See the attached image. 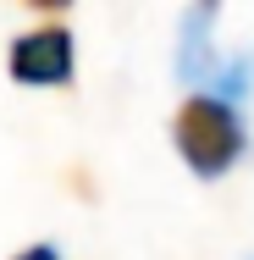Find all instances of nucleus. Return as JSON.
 I'll use <instances>...</instances> for the list:
<instances>
[{"instance_id":"4","label":"nucleus","mask_w":254,"mask_h":260,"mask_svg":"<svg viewBox=\"0 0 254 260\" xmlns=\"http://www.w3.org/2000/svg\"><path fill=\"white\" fill-rule=\"evenodd\" d=\"M17 260H61V249H50V244H28Z\"/></svg>"},{"instance_id":"5","label":"nucleus","mask_w":254,"mask_h":260,"mask_svg":"<svg viewBox=\"0 0 254 260\" xmlns=\"http://www.w3.org/2000/svg\"><path fill=\"white\" fill-rule=\"evenodd\" d=\"M28 6H33V11H66L72 0H28Z\"/></svg>"},{"instance_id":"3","label":"nucleus","mask_w":254,"mask_h":260,"mask_svg":"<svg viewBox=\"0 0 254 260\" xmlns=\"http://www.w3.org/2000/svg\"><path fill=\"white\" fill-rule=\"evenodd\" d=\"M215 17L221 0H194L177 22V78L183 83H210L221 55H215Z\"/></svg>"},{"instance_id":"2","label":"nucleus","mask_w":254,"mask_h":260,"mask_svg":"<svg viewBox=\"0 0 254 260\" xmlns=\"http://www.w3.org/2000/svg\"><path fill=\"white\" fill-rule=\"evenodd\" d=\"M6 72L22 89H66L72 72H78V39H72V28L45 22V28L17 34L11 50H6Z\"/></svg>"},{"instance_id":"1","label":"nucleus","mask_w":254,"mask_h":260,"mask_svg":"<svg viewBox=\"0 0 254 260\" xmlns=\"http://www.w3.org/2000/svg\"><path fill=\"white\" fill-rule=\"evenodd\" d=\"M171 144H177V155L188 160L194 177H204V183L227 177L243 160V150H249V127L238 116V100H227L215 89L188 94L177 105V116H171Z\"/></svg>"}]
</instances>
